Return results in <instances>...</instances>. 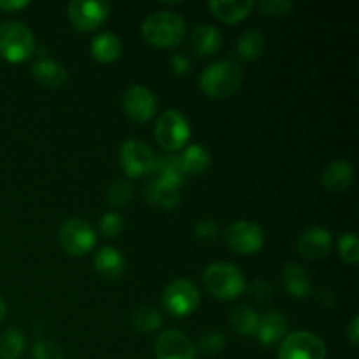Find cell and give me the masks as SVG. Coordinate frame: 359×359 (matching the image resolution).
I'll return each mask as SVG.
<instances>
[{
    "instance_id": "3957f363",
    "label": "cell",
    "mask_w": 359,
    "mask_h": 359,
    "mask_svg": "<svg viewBox=\"0 0 359 359\" xmlns=\"http://www.w3.org/2000/svg\"><path fill=\"white\" fill-rule=\"evenodd\" d=\"M203 284L210 297L230 302L245 291V277L233 263L217 262L203 272Z\"/></svg>"
},
{
    "instance_id": "836d02e7",
    "label": "cell",
    "mask_w": 359,
    "mask_h": 359,
    "mask_svg": "<svg viewBox=\"0 0 359 359\" xmlns=\"http://www.w3.org/2000/svg\"><path fill=\"white\" fill-rule=\"evenodd\" d=\"M30 356L32 359H65L62 347L49 340H39L37 344H34Z\"/></svg>"
},
{
    "instance_id": "d6986e66",
    "label": "cell",
    "mask_w": 359,
    "mask_h": 359,
    "mask_svg": "<svg viewBox=\"0 0 359 359\" xmlns=\"http://www.w3.org/2000/svg\"><path fill=\"white\" fill-rule=\"evenodd\" d=\"M280 279H283L284 290L293 298L302 300V298H307L311 294V277H309L307 270L302 265H298V263H287V265H284Z\"/></svg>"
},
{
    "instance_id": "5bb4252c",
    "label": "cell",
    "mask_w": 359,
    "mask_h": 359,
    "mask_svg": "<svg viewBox=\"0 0 359 359\" xmlns=\"http://www.w3.org/2000/svg\"><path fill=\"white\" fill-rule=\"evenodd\" d=\"M332 233L326 228L312 226L298 238V252L305 259H323L332 251Z\"/></svg>"
},
{
    "instance_id": "4dcf8cb0",
    "label": "cell",
    "mask_w": 359,
    "mask_h": 359,
    "mask_svg": "<svg viewBox=\"0 0 359 359\" xmlns=\"http://www.w3.org/2000/svg\"><path fill=\"white\" fill-rule=\"evenodd\" d=\"M339 255L344 263L356 266L359 259V242L356 233H344L339 241Z\"/></svg>"
},
{
    "instance_id": "7a4b0ae2",
    "label": "cell",
    "mask_w": 359,
    "mask_h": 359,
    "mask_svg": "<svg viewBox=\"0 0 359 359\" xmlns=\"http://www.w3.org/2000/svg\"><path fill=\"white\" fill-rule=\"evenodd\" d=\"M142 37L156 48H175L186 35L184 20L174 11H156L142 23Z\"/></svg>"
},
{
    "instance_id": "8992f818",
    "label": "cell",
    "mask_w": 359,
    "mask_h": 359,
    "mask_svg": "<svg viewBox=\"0 0 359 359\" xmlns=\"http://www.w3.org/2000/svg\"><path fill=\"white\" fill-rule=\"evenodd\" d=\"M161 304L165 311L174 318H186L198 307L200 291L189 279H175L165 287Z\"/></svg>"
},
{
    "instance_id": "9a60e30c",
    "label": "cell",
    "mask_w": 359,
    "mask_h": 359,
    "mask_svg": "<svg viewBox=\"0 0 359 359\" xmlns=\"http://www.w3.org/2000/svg\"><path fill=\"white\" fill-rule=\"evenodd\" d=\"M287 335V321L280 312H266L259 318L258 330H256V340L262 346L272 347L283 342Z\"/></svg>"
},
{
    "instance_id": "d590c367",
    "label": "cell",
    "mask_w": 359,
    "mask_h": 359,
    "mask_svg": "<svg viewBox=\"0 0 359 359\" xmlns=\"http://www.w3.org/2000/svg\"><path fill=\"white\" fill-rule=\"evenodd\" d=\"M195 235L200 238V241L212 242L214 238L219 235V228H217V223L212 219H202L196 223L195 226Z\"/></svg>"
},
{
    "instance_id": "ac0fdd59",
    "label": "cell",
    "mask_w": 359,
    "mask_h": 359,
    "mask_svg": "<svg viewBox=\"0 0 359 359\" xmlns=\"http://www.w3.org/2000/svg\"><path fill=\"white\" fill-rule=\"evenodd\" d=\"M93 265L95 270L98 272V276H102L107 280H114L118 279L119 276H123L126 262L125 256H123V252L119 251V249L112 248V245H105V248H102L100 251L95 255Z\"/></svg>"
},
{
    "instance_id": "5b68a950",
    "label": "cell",
    "mask_w": 359,
    "mask_h": 359,
    "mask_svg": "<svg viewBox=\"0 0 359 359\" xmlns=\"http://www.w3.org/2000/svg\"><path fill=\"white\" fill-rule=\"evenodd\" d=\"M189 135H191V126H189L188 118L181 111L168 109L158 118L154 137L163 149H182L189 140Z\"/></svg>"
},
{
    "instance_id": "1f68e13d",
    "label": "cell",
    "mask_w": 359,
    "mask_h": 359,
    "mask_svg": "<svg viewBox=\"0 0 359 359\" xmlns=\"http://www.w3.org/2000/svg\"><path fill=\"white\" fill-rule=\"evenodd\" d=\"M226 347V339L221 332H205L198 340V351L205 356H216Z\"/></svg>"
},
{
    "instance_id": "ab89813d",
    "label": "cell",
    "mask_w": 359,
    "mask_h": 359,
    "mask_svg": "<svg viewBox=\"0 0 359 359\" xmlns=\"http://www.w3.org/2000/svg\"><path fill=\"white\" fill-rule=\"evenodd\" d=\"M346 333H347V339H349V342L353 344V346H358L359 344V318L358 316H354V318L351 319Z\"/></svg>"
},
{
    "instance_id": "52a82bcc",
    "label": "cell",
    "mask_w": 359,
    "mask_h": 359,
    "mask_svg": "<svg viewBox=\"0 0 359 359\" xmlns=\"http://www.w3.org/2000/svg\"><path fill=\"white\" fill-rule=\"evenodd\" d=\"M58 242L70 256H86L97 244V233L88 221L72 217L60 226Z\"/></svg>"
},
{
    "instance_id": "ba28073f",
    "label": "cell",
    "mask_w": 359,
    "mask_h": 359,
    "mask_svg": "<svg viewBox=\"0 0 359 359\" xmlns=\"http://www.w3.org/2000/svg\"><path fill=\"white\" fill-rule=\"evenodd\" d=\"M224 242L233 252L249 256L258 252L265 244V233L255 221L241 219L231 223L224 231Z\"/></svg>"
},
{
    "instance_id": "6da1fadb",
    "label": "cell",
    "mask_w": 359,
    "mask_h": 359,
    "mask_svg": "<svg viewBox=\"0 0 359 359\" xmlns=\"http://www.w3.org/2000/svg\"><path fill=\"white\" fill-rule=\"evenodd\" d=\"M244 81L242 67L233 60H219L210 63L202 74H200V90L214 100H223L231 97L238 91Z\"/></svg>"
},
{
    "instance_id": "2e32d148",
    "label": "cell",
    "mask_w": 359,
    "mask_h": 359,
    "mask_svg": "<svg viewBox=\"0 0 359 359\" xmlns=\"http://www.w3.org/2000/svg\"><path fill=\"white\" fill-rule=\"evenodd\" d=\"M32 77L48 90H58L69 81V72L62 63L49 58H41L32 65Z\"/></svg>"
},
{
    "instance_id": "f35d334b",
    "label": "cell",
    "mask_w": 359,
    "mask_h": 359,
    "mask_svg": "<svg viewBox=\"0 0 359 359\" xmlns=\"http://www.w3.org/2000/svg\"><path fill=\"white\" fill-rule=\"evenodd\" d=\"M27 6H30L28 0H0V9L6 13H14V11L25 9Z\"/></svg>"
},
{
    "instance_id": "8d00e7d4",
    "label": "cell",
    "mask_w": 359,
    "mask_h": 359,
    "mask_svg": "<svg viewBox=\"0 0 359 359\" xmlns=\"http://www.w3.org/2000/svg\"><path fill=\"white\" fill-rule=\"evenodd\" d=\"M170 67L175 76H186L191 69V60L186 53H175L170 58Z\"/></svg>"
},
{
    "instance_id": "277c9868",
    "label": "cell",
    "mask_w": 359,
    "mask_h": 359,
    "mask_svg": "<svg viewBox=\"0 0 359 359\" xmlns=\"http://www.w3.org/2000/svg\"><path fill=\"white\" fill-rule=\"evenodd\" d=\"M35 39L30 28L21 21L0 25V56L9 63H23L34 55Z\"/></svg>"
},
{
    "instance_id": "f1b7e54d",
    "label": "cell",
    "mask_w": 359,
    "mask_h": 359,
    "mask_svg": "<svg viewBox=\"0 0 359 359\" xmlns=\"http://www.w3.org/2000/svg\"><path fill=\"white\" fill-rule=\"evenodd\" d=\"M132 326L139 333H153L161 326V314L154 307H139L132 316Z\"/></svg>"
},
{
    "instance_id": "7402d4cb",
    "label": "cell",
    "mask_w": 359,
    "mask_h": 359,
    "mask_svg": "<svg viewBox=\"0 0 359 359\" xmlns=\"http://www.w3.org/2000/svg\"><path fill=\"white\" fill-rule=\"evenodd\" d=\"M214 16L223 23H238L255 9L252 0H214L209 4Z\"/></svg>"
},
{
    "instance_id": "603a6c76",
    "label": "cell",
    "mask_w": 359,
    "mask_h": 359,
    "mask_svg": "<svg viewBox=\"0 0 359 359\" xmlns=\"http://www.w3.org/2000/svg\"><path fill=\"white\" fill-rule=\"evenodd\" d=\"M223 46V35L212 25H198L191 34V49L198 56H212Z\"/></svg>"
},
{
    "instance_id": "60d3db41",
    "label": "cell",
    "mask_w": 359,
    "mask_h": 359,
    "mask_svg": "<svg viewBox=\"0 0 359 359\" xmlns=\"http://www.w3.org/2000/svg\"><path fill=\"white\" fill-rule=\"evenodd\" d=\"M6 314H7V307H6V302L2 300V298H0V323H2V319L6 318Z\"/></svg>"
},
{
    "instance_id": "ffe728a7",
    "label": "cell",
    "mask_w": 359,
    "mask_h": 359,
    "mask_svg": "<svg viewBox=\"0 0 359 359\" xmlns=\"http://www.w3.org/2000/svg\"><path fill=\"white\" fill-rule=\"evenodd\" d=\"M354 181V168L351 161L337 160L326 165L325 172H323V184L328 191L332 193H342L353 184Z\"/></svg>"
},
{
    "instance_id": "74e56055",
    "label": "cell",
    "mask_w": 359,
    "mask_h": 359,
    "mask_svg": "<svg viewBox=\"0 0 359 359\" xmlns=\"http://www.w3.org/2000/svg\"><path fill=\"white\" fill-rule=\"evenodd\" d=\"M249 291H251L252 297L258 298V300H266V298H270V294H272V287H270V284L259 279H256L255 283L249 286Z\"/></svg>"
},
{
    "instance_id": "8fae6325",
    "label": "cell",
    "mask_w": 359,
    "mask_h": 359,
    "mask_svg": "<svg viewBox=\"0 0 359 359\" xmlns=\"http://www.w3.org/2000/svg\"><path fill=\"white\" fill-rule=\"evenodd\" d=\"M69 20L72 27L79 32H93L104 25L111 13L109 2H93V0H72L69 4Z\"/></svg>"
},
{
    "instance_id": "4fadbf2b",
    "label": "cell",
    "mask_w": 359,
    "mask_h": 359,
    "mask_svg": "<svg viewBox=\"0 0 359 359\" xmlns=\"http://www.w3.org/2000/svg\"><path fill=\"white\" fill-rule=\"evenodd\" d=\"M156 359H196V349L191 340L177 330H167L154 344Z\"/></svg>"
},
{
    "instance_id": "d4e9b609",
    "label": "cell",
    "mask_w": 359,
    "mask_h": 359,
    "mask_svg": "<svg viewBox=\"0 0 359 359\" xmlns=\"http://www.w3.org/2000/svg\"><path fill=\"white\" fill-rule=\"evenodd\" d=\"M179 161L182 165V170L186 175H200L209 170L210 167V154L203 146L193 144L186 147L182 154L179 156Z\"/></svg>"
},
{
    "instance_id": "83f0119b",
    "label": "cell",
    "mask_w": 359,
    "mask_h": 359,
    "mask_svg": "<svg viewBox=\"0 0 359 359\" xmlns=\"http://www.w3.org/2000/svg\"><path fill=\"white\" fill-rule=\"evenodd\" d=\"M25 351V337L20 330L9 328L0 335V359H20Z\"/></svg>"
},
{
    "instance_id": "d6a6232c",
    "label": "cell",
    "mask_w": 359,
    "mask_h": 359,
    "mask_svg": "<svg viewBox=\"0 0 359 359\" xmlns=\"http://www.w3.org/2000/svg\"><path fill=\"white\" fill-rule=\"evenodd\" d=\"M98 224H100V231L104 237L114 238L118 237L119 233H123V230H125V217L119 212L111 210V212H105L104 216L100 217V223Z\"/></svg>"
},
{
    "instance_id": "7c38bea8",
    "label": "cell",
    "mask_w": 359,
    "mask_h": 359,
    "mask_svg": "<svg viewBox=\"0 0 359 359\" xmlns=\"http://www.w3.org/2000/svg\"><path fill=\"white\" fill-rule=\"evenodd\" d=\"M123 111L132 121L147 123L156 112V97L149 88L142 84H133L123 93Z\"/></svg>"
},
{
    "instance_id": "30bf717a",
    "label": "cell",
    "mask_w": 359,
    "mask_h": 359,
    "mask_svg": "<svg viewBox=\"0 0 359 359\" xmlns=\"http://www.w3.org/2000/svg\"><path fill=\"white\" fill-rule=\"evenodd\" d=\"M279 359H326V346L311 332H293L284 337Z\"/></svg>"
},
{
    "instance_id": "484cf974",
    "label": "cell",
    "mask_w": 359,
    "mask_h": 359,
    "mask_svg": "<svg viewBox=\"0 0 359 359\" xmlns=\"http://www.w3.org/2000/svg\"><path fill=\"white\" fill-rule=\"evenodd\" d=\"M265 48V35L258 28H248L237 39V55L244 62H255Z\"/></svg>"
},
{
    "instance_id": "e0dca14e",
    "label": "cell",
    "mask_w": 359,
    "mask_h": 359,
    "mask_svg": "<svg viewBox=\"0 0 359 359\" xmlns=\"http://www.w3.org/2000/svg\"><path fill=\"white\" fill-rule=\"evenodd\" d=\"M142 193L146 202L149 205H153L154 209L172 210L181 203V189H175L172 186L163 184V182L156 181L153 177L146 182Z\"/></svg>"
},
{
    "instance_id": "44dd1931",
    "label": "cell",
    "mask_w": 359,
    "mask_h": 359,
    "mask_svg": "<svg viewBox=\"0 0 359 359\" xmlns=\"http://www.w3.org/2000/svg\"><path fill=\"white\" fill-rule=\"evenodd\" d=\"M151 174H153V179H156V181L163 182L167 186H172L175 189H181L186 179L179 156H172V154L156 158Z\"/></svg>"
},
{
    "instance_id": "f546056e",
    "label": "cell",
    "mask_w": 359,
    "mask_h": 359,
    "mask_svg": "<svg viewBox=\"0 0 359 359\" xmlns=\"http://www.w3.org/2000/svg\"><path fill=\"white\" fill-rule=\"evenodd\" d=\"M133 188L128 181H123V179H118V181L111 182V186L105 191V200L111 203L112 207H123L132 200Z\"/></svg>"
},
{
    "instance_id": "cb8c5ba5",
    "label": "cell",
    "mask_w": 359,
    "mask_h": 359,
    "mask_svg": "<svg viewBox=\"0 0 359 359\" xmlns=\"http://www.w3.org/2000/svg\"><path fill=\"white\" fill-rule=\"evenodd\" d=\"M90 51L93 58L100 63H111L121 56L123 46L118 35L111 34V32H102V34L95 35L91 41Z\"/></svg>"
},
{
    "instance_id": "e575fe53",
    "label": "cell",
    "mask_w": 359,
    "mask_h": 359,
    "mask_svg": "<svg viewBox=\"0 0 359 359\" xmlns=\"http://www.w3.org/2000/svg\"><path fill=\"white\" fill-rule=\"evenodd\" d=\"M294 7L293 2L287 0H263L259 2V11L266 16H286Z\"/></svg>"
},
{
    "instance_id": "4316f807",
    "label": "cell",
    "mask_w": 359,
    "mask_h": 359,
    "mask_svg": "<svg viewBox=\"0 0 359 359\" xmlns=\"http://www.w3.org/2000/svg\"><path fill=\"white\" fill-rule=\"evenodd\" d=\"M230 325L241 337H255L258 330L259 316L248 305H237L230 312Z\"/></svg>"
},
{
    "instance_id": "9c48e42d",
    "label": "cell",
    "mask_w": 359,
    "mask_h": 359,
    "mask_svg": "<svg viewBox=\"0 0 359 359\" xmlns=\"http://www.w3.org/2000/svg\"><path fill=\"white\" fill-rule=\"evenodd\" d=\"M154 153L139 139H128L119 147V163L128 177H144L153 172Z\"/></svg>"
}]
</instances>
